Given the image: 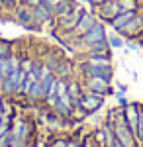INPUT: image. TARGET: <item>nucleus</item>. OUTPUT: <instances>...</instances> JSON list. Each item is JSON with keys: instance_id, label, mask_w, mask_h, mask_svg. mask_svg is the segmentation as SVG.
<instances>
[{"instance_id": "f257e3e1", "label": "nucleus", "mask_w": 143, "mask_h": 147, "mask_svg": "<svg viewBox=\"0 0 143 147\" xmlns=\"http://www.w3.org/2000/svg\"><path fill=\"white\" fill-rule=\"evenodd\" d=\"M84 12H86V10L78 4L75 10L69 12L67 16H63L61 20H55V22H57V28H59V34L63 35V37H67L69 34H73V32H75V28L78 26V22H80V18H82V14H84Z\"/></svg>"}, {"instance_id": "f03ea898", "label": "nucleus", "mask_w": 143, "mask_h": 147, "mask_svg": "<svg viewBox=\"0 0 143 147\" xmlns=\"http://www.w3.org/2000/svg\"><path fill=\"white\" fill-rule=\"evenodd\" d=\"M110 125L114 127L116 141H120L123 147H139V141H137L135 134L130 129V125L125 124V122H118V124H110Z\"/></svg>"}, {"instance_id": "7ed1b4c3", "label": "nucleus", "mask_w": 143, "mask_h": 147, "mask_svg": "<svg viewBox=\"0 0 143 147\" xmlns=\"http://www.w3.org/2000/svg\"><path fill=\"white\" fill-rule=\"evenodd\" d=\"M78 106L84 110V112L90 116V114L98 112L100 108L104 106V96L102 94H96V92L92 90H86L84 88V92H82V96H80V100H78Z\"/></svg>"}, {"instance_id": "20e7f679", "label": "nucleus", "mask_w": 143, "mask_h": 147, "mask_svg": "<svg viewBox=\"0 0 143 147\" xmlns=\"http://www.w3.org/2000/svg\"><path fill=\"white\" fill-rule=\"evenodd\" d=\"M118 34L123 35V37H125V39H130V41H132V39L135 41V39L143 34V10L137 12V14H135V16H133V18L125 24L123 28H121Z\"/></svg>"}, {"instance_id": "39448f33", "label": "nucleus", "mask_w": 143, "mask_h": 147, "mask_svg": "<svg viewBox=\"0 0 143 147\" xmlns=\"http://www.w3.org/2000/svg\"><path fill=\"white\" fill-rule=\"evenodd\" d=\"M96 24H98V16H96L94 12H84V14H82V18H80V22H78V26L75 28V32H73V34H69L65 39L75 41V39H78L80 35H84L86 32H90Z\"/></svg>"}, {"instance_id": "423d86ee", "label": "nucleus", "mask_w": 143, "mask_h": 147, "mask_svg": "<svg viewBox=\"0 0 143 147\" xmlns=\"http://www.w3.org/2000/svg\"><path fill=\"white\" fill-rule=\"evenodd\" d=\"M82 84L86 90H92L96 94H102V96L112 94V80L104 79V77H84Z\"/></svg>"}, {"instance_id": "0eeeda50", "label": "nucleus", "mask_w": 143, "mask_h": 147, "mask_svg": "<svg viewBox=\"0 0 143 147\" xmlns=\"http://www.w3.org/2000/svg\"><path fill=\"white\" fill-rule=\"evenodd\" d=\"M12 134H14V141L16 143H24L28 145V139L32 136V124L26 118H16L14 125H12Z\"/></svg>"}, {"instance_id": "6e6552de", "label": "nucleus", "mask_w": 143, "mask_h": 147, "mask_svg": "<svg viewBox=\"0 0 143 147\" xmlns=\"http://www.w3.org/2000/svg\"><path fill=\"white\" fill-rule=\"evenodd\" d=\"M53 12L49 10L45 4H39V6H33L32 10V30H39L47 26L49 22H53Z\"/></svg>"}, {"instance_id": "1a4fd4ad", "label": "nucleus", "mask_w": 143, "mask_h": 147, "mask_svg": "<svg viewBox=\"0 0 143 147\" xmlns=\"http://www.w3.org/2000/svg\"><path fill=\"white\" fill-rule=\"evenodd\" d=\"M120 12H121V8H120V4H118V0H106L104 4H100V6L94 8V14L106 24H110Z\"/></svg>"}, {"instance_id": "9d476101", "label": "nucleus", "mask_w": 143, "mask_h": 147, "mask_svg": "<svg viewBox=\"0 0 143 147\" xmlns=\"http://www.w3.org/2000/svg\"><path fill=\"white\" fill-rule=\"evenodd\" d=\"M139 110H141V106L135 104V102H127V104L123 106L125 124L130 125V129L135 134V137H137V127H139Z\"/></svg>"}, {"instance_id": "9b49d317", "label": "nucleus", "mask_w": 143, "mask_h": 147, "mask_svg": "<svg viewBox=\"0 0 143 147\" xmlns=\"http://www.w3.org/2000/svg\"><path fill=\"white\" fill-rule=\"evenodd\" d=\"M92 137H94V141H96L100 147H108L110 143H114V139H116V137H114V127L106 122L104 125H100L98 129L94 131Z\"/></svg>"}, {"instance_id": "f8f14e48", "label": "nucleus", "mask_w": 143, "mask_h": 147, "mask_svg": "<svg viewBox=\"0 0 143 147\" xmlns=\"http://www.w3.org/2000/svg\"><path fill=\"white\" fill-rule=\"evenodd\" d=\"M32 6L30 4H26V2H22V4H18L16 8H14V18H16V22L20 24V26H24V28H30L32 30Z\"/></svg>"}, {"instance_id": "ddd939ff", "label": "nucleus", "mask_w": 143, "mask_h": 147, "mask_svg": "<svg viewBox=\"0 0 143 147\" xmlns=\"http://www.w3.org/2000/svg\"><path fill=\"white\" fill-rule=\"evenodd\" d=\"M67 92H69L71 104H73V108H75V106H78V100H80V96H82V92H84V84L77 79H69L67 80Z\"/></svg>"}, {"instance_id": "4468645a", "label": "nucleus", "mask_w": 143, "mask_h": 147, "mask_svg": "<svg viewBox=\"0 0 143 147\" xmlns=\"http://www.w3.org/2000/svg\"><path fill=\"white\" fill-rule=\"evenodd\" d=\"M77 6H78L77 0H61V2H59V6L53 10V18H55V20H61L63 16H67L69 12H73Z\"/></svg>"}, {"instance_id": "2eb2a0df", "label": "nucleus", "mask_w": 143, "mask_h": 147, "mask_svg": "<svg viewBox=\"0 0 143 147\" xmlns=\"http://www.w3.org/2000/svg\"><path fill=\"white\" fill-rule=\"evenodd\" d=\"M135 14H137V12H120V14H118V16H116V18L110 22V28H114V32H120L121 28L130 22Z\"/></svg>"}, {"instance_id": "dca6fc26", "label": "nucleus", "mask_w": 143, "mask_h": 147, "mask_svg": "<svg viewBox=\"0 0 143 147\" xmlns=\"http://www.w3.org/2000/svg\"><path fill=\"white\" fill-rule=\"evenodd\" d=\"M43 120H45V124H47V127H49V129H61V127H63V120H65V118H61L55 110H51V108H49V112L43 116Z\"/></svg>"}, {"instance_id": "f3484780", "label": "nucleus", "mask_w": 143, "mask_h": 147, "mask_svg": "<svg viewBox=\"0 0 143 147\" xmlns=\"http://www.w3.org/2000/svg\"><path fill=\"white\" fill-rule=\"evenodd\" d=\"M53 75H55L57 79H65V80H69L71 77H73V65H71L69 61H65V59H61V63L57 65V69L53 71Z\"/></svg>"}, {"instance_id": "a211bd4d", "label": "nucleus", "mask_w": 143, "mask_h": 147, "mask_svg": "<svg viewBox=\"0 0 143 147\" xmlns=\"http://www.w3.org/2000/svg\"><path fill=\"white\" fill-rule=\"evenodd\" d=\"M121 12H139L143 10V0H118Z\"/></svg>"}, {"instance_id": "6ab92c4d", "label": "nucleus", "mask_w": 143, "mask_h": 147, "mask_svg": "<svg viewBox=\"0 0 143 147\" xmlns=\"http://www.w3.org/2000/svg\"><path fill=\"white\" fill-rule=\"evenodd\" d=\"M108 43H110L112 49H120V47L125 45V37L120 35L118 32H114V34H108Z\"/></svg>"}, {"instance_id": "aec40b11", "label": "nucleus", "mask_w": 143, "mask_h": 147, "mask_svg": "<svg viewBox=\"0 0 143 147\" xmlns=\"http://www.w3.org/2000/svg\"><path fill=\"white\" fill-rule=\"evenodd\" d=\"M59 63H61V57L55 55V53H47V55L43 57V65L49 69L51 73H53V71L57 69V65H59Z\"/></svg>"}, {"instance_id": "412c9836", "label": "nucleus", "mask_w": 143, "mask_h": 147, "mask_svg": "<svg viewBox=\"0 0 143 147\" xmlns=\"http://www.w3.org/2000/svg\"><path fill=\"white\" fill-rule=\"evenodd\" d=\"M14 145V134L12 131H6L0 136V147H12Z\"/></svg>"}, {"instance_id": "4be33fe9", "label": "nucleus", "mask_w": 143, "mask_h": 147, "mask_svg": "<svg viewBox=\"0 0 143 147\" xmlns=\"http://www.w3.org/2000/svg\"><path fill=\"white\" fill-rule=\"evenodd\" d=\"M137 141L139 145H143V106L139 110V127H137Z\"/></svg>"}, {"instance_id": "5701e85b", "label": "nucleus", "mask_w": 143, "mask_h": 147, "mask_svg": "<svg viewBox=\"0 0 143 147\" xmlns=\"http://www.w3.org/2000/svg\"><path fill=\"white\" fill-rule=\"evenodd\" d=\"M8 55H12L10 43H8V41H0V57L4 59V57H8Z\"/></svg>"}, {"instance_id": "b1692460", "label": "nucleus", "mask_w": 143, "mask_h": 147, "mask_svg": "<svg viewBox=\"0 0 143 147\" xmlns=\"http://www.w3.org/2000/svg\"><path fill=\"white\" fill-rule=\"evenodd\" d=\"M67 143H69V139H65V137H55L49 147H67Z\"/></svg>"}, {"instance_id": "393cba45", "label": "nucleus", "mask_w": 143, "mask_h": 147, "mask_svg": "<svg viewBox=\"0 0 143 147\" xmlns=\"http://www.w3.org/2000/svg\"><path fill=\"white\" fill-rule=\"evenodd\" d=\"M0 2H2V6L8 8V10H14V8L20 4V0H0Z\"/></svg>"}, {"instance_id": "a878e982", "label": "nucleus", "mask_w": 143, "mask_h": 147, "mask_svg": "<svg viewBox=\"0 0 143 147\" xmlns=\"http://www.w3.org/2000/svg\"><path fill=\"white\" fill-rule=\"evenodd\" d=\"M59 2H61V0H43V4H45V6H47L51 12H53L57 6H59Z\"/></svg>"}, {"instance_id": "bb28decb", "label": "nucleus", "mask_w": 143, "mask_h": 147, "mask_svg": "<svg viewBox=\"0 0 143 147\" xmlns=\"http://www.w3.org/2000/svg\"><path fill=\"white\" fill-rule=\"evenodd\" d=\"M80 147H100V145L96 143V141H94V137H90V139H86V141H84V143H82Z\"/></svg>"}, {"instance_id": "cd10ccee", "label": "nucleus", "mask_w": 143, "mask_h": 147, "mask_svg": "<svg viewBox=\"0 0 143 147\" xmlns=\"http://www.w3.org/2000/svg\"><path fill=\"white\" fill-rule=\"evenodd\" d=\"M86 2L92 6V8H96V6H100V4H104L106 0H86Z\"/></svg>"}, {"instance_id": "c85d7f7f", "label": "nucleus", "mask_w": 143, "mask_h": 147, "mask_svg": "<svg viewBox=\"0 0 143 147\" xmlns=\"http://www.w3.org/2000/svg\"><path fill=\"white\" fill-rule=\"evenodd\" d=\"M26 4H30V6H39V4H43V0H26Z\"/></svg>"}, {"instance_id": "c756f323", "label": "nucleus", "mask_w": 143, "mask_h": 147, "mask_svg": "<svg viewBox=\"0 0 143 147\" xmlns=\"http://www.w3.org/2000/svg\"><path fill=\"white\" fill-rule=\"evenodd\" d=\"M67 147H80V145H78L77 141H71V139H69V143H67Z\"/></svg>"}, {"instance_id": "7c9ffc66", "label": "nucleus", "mask_w": 143, "mask_h": 147, "mask_svg": "<svg viewBox=\"0 0 143 147\" xmlns=\"http://www.w3.org/2000/svg\"><path fill=\"white\" fill-rule=\"evenodd\" d=\"M135 41H137V45H139V47H143V34L139 35V37H137V39H135Z\"/></svg>"}, {"instance_id": "2f4dec72", "label": "nucleus", "mask_w": 143, "mask_h": 147, "mask_svg": "<svg viewBox=\"0 0 143 147\" xmlns=\"http://www.w3.org/2000/svg\"><path fill=\"white\" fill-rule=\"evenodd\" d=\"M2 63V61H0ZM2 80H4V71H2V65H0V86H2Z\"/></svg>"}, {"instance_id": "473e14b6", "label": "nucleus", "mask_w": 143, "mask_h": 147, "mask_svg": "<svg viewBox=\"0 0 143 147\" xmlns=\"http://www.w3.org/2000/svg\"><path fill=\"white\" fill-rule=\"evenodd\" d=\"M108 147H123V145H121L120 141H116V139H114V143H110V145H108Z\"/></svg>"}, {"instance_id": "72a5a7b5", "label": "nucleus", "mask_w": 143, "mask_h": 147, "mask_svg": "<svg viewBox=\"0 0 143 147\" xmlns=\"http://www.w3.org/2000/svg\"><path fill=\"white\" fill-rule=\"evenodd\" d=\"M2 112H4V106H2V98H0V120H2Z\"/></svg>"}, {"instance_id": "f704fd0d", "label": "nucleus", "mask_w": 143, "mask_h": 147, "mask_svg": "<svg viewBox=\"0 0 143 147\" xmlns=\"http://www.w3.org/2000/svg\"><path fill=\"white\" fill-rule=\"evenodd\" d=\"M37 147H49V145H45V143H37Z\"/></svg>"}, {"instance_id": "c9c22d12", "label": "nucleus", "mask_w": 143, "mask_h": 147, "mask_svg": "<svg viewBox=\"0 0 143 147\" xmlns=\"http://www.w3.org/2000/svg\"><path fill=\"white\" fill-rule=\"evenodd\" d=\"M32 147H37V145H32Z\"/></svg>"}]
</instances>
